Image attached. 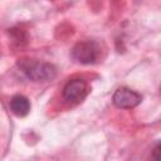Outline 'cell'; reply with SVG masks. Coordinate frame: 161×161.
<instances>
[{
    "instance_id": "1",
    "label": "cell",
    "mask_w": 161,
    "mask_h": 161,
    "mask_svg": "<svg viewBox=\"0 0 161 161\" xmlns=\"http://www.w3.org/2000/svg\"><path fill=\"white\" fill-rule=\"evenodd\" d=\"M18 67L26 75V78L34 82L50 80L57 74V69L53 64L38 60V59H31V58L19 59Z\"/></svg>"
},
{
    "instance_id": "2",
    "label": "cell",
    "mask_w": 161,
    "mask_h": 161,
    "mask_svg": "<svg viewBox=\"0 0 161 161\" xmlns=\"http://www.w3.org/2000/svg\"><path fill=\"white\" fill-rule=\"evenodd\" d=\"M99 57V47L93 40L77 43L72 49V58L80 64H93Z\"/></svg>"
},
{
    "instance_id": "3",
    "label": "cell",
    "mask_w": 161,
    "mask_h": 161,
    "mask_svg": "<svg viewBox=\"0 0 161 161\" xmlns=\"http://www.w3.org/2000/svg\"><path fill=\"white\" fill-rule=\"evenodd\" d=\"M88 94V84L84 79L77 78L69 80L63 88V98L72 104L80 103Z\"/></svg>"
},
{
    "instance_id": "4",
    "label": "cell",
    "mask_w": 161,
    "mask_h": 161,
    "mask_svg": "<svg viewBox=\"0 0 161 161\" xmlns=\"http://www.w3.org/2000/svg\"><path fill=\"white\" fill-rule=\"evenodd\" d=\"M113 104L118 108H123V109H131L135 108L136 106H138L142 101V97L140 93H137L136 91L127 88V87H119L112 97Z\"/></svg>"
},
{
    "instance_id": "5",
    "label": "cell",
    "mask_w": 161,
    "mask_h": 161,
    "mask_svg": "<svg viewBox=\"0 0 161 161\" xmlns=\"http://www.w3.org/2000/svg\"><path fill=\"white\" fill-rule=\"evenodd\" d=\"M10 109L16 117H24L30 111V102L23 94H15L10 99Z\"/></svg>"
},
{
    "instance_id": "6",
    "label": "cell",
    "mask_w": 161,
    "mask_h": 161,
    "mask_svg": "<svg viewBox=\"0 0 161 161\" xmlns=\"http://www.w3.org/2000/svg\"><path fill=\"white\" fill-rule=\"evenodd\" d=\"M158 148H160V147H158V145H156V148L153 150V158H155V160H157V158H158V156H157V153H158Z\"/></svg>"
}]
</instances>
